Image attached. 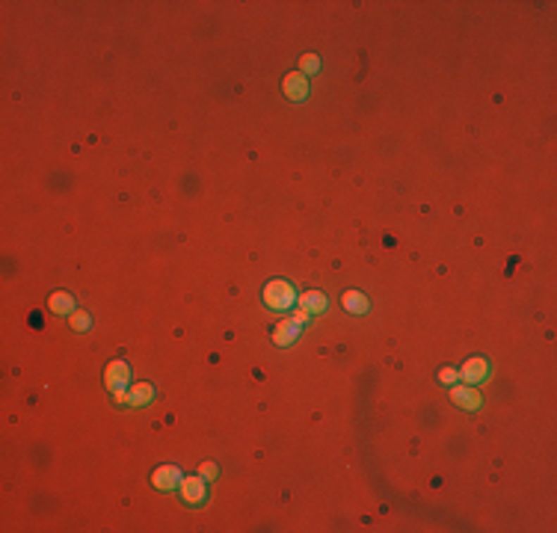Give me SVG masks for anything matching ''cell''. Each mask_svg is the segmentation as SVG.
I'll return each instance as SVG.
<instances>
[{"label":"cell","instance_id":"cell-5","mask_svg":"<svg viewBox=\"0 0 557 533\" xmlns=\"http://www.w3.org/2000/svg\"><path fill=\"white\" fill-rule=\"evenodd\" d=\"M456 377L463 380V385H477V382H483L489 377V362H487V358H480V356L468 358V362L456 370Z\"/></svg>","mask_w":557,"mask_h":533},{"label":"cell","instance_id":"cell-14","mask_svg":"<svg viewBox=\"0 0 557 533\" xmlns=\"http://www.w3.org/2000/svg\"><path fill=\"white\" fill-rule=\"evenodd\" d=\"M68 323H71V329H75V332H87V329L92 326V317L87 314V311H75L68 317Z\"/></svg>","mask_w":557,"mask_h":533},{"label":"cell","instance_id":"cell-16","mask_svg":"<svg viewBox=\"0 0 557 533\" xmlns=\"http://www.w3.org/2000/svg\"><path fill=\"white\" fill-rule=\"evenodd\" d=\"M217 474H220V468L213 465V463H205V465H202V477H205V480H217Z\"/></svg>","mask_w":557,"mask_h":533},{"label":"cell","instance_id":"cell-6","mask_svg":"<svg viewBox=\"0 0 557 533\" xmlns=\"http://www.w3.org/2000/svg\"><path fill=\"white\" fill-rule=\"evenodd\" d=\"M451 400L460 406L463 412H477L483 406V397L475 385H453L451 388Z\"/></svg>","mask_w":557,"mask_h":533},{"label":"cell","instance_id":"cell-10","mask_svg":"<svg viewBox=\"0 0 557 533\" xmlns=\"http://www.w3.org/2000/svg\"><path fill=\"white\" fill-rule=\"evenodd\" d=\"M341 306H344L347 314L362 317V314H368V308H370V299H368L362 291H344V296H341Z\"/></svg>","mask_w":557,"mask_h":533},{"label":"cell","instance_id":"cell-17","mask_svg":"<svg viewBox=\"0 0 557 533\" xmlns=\"http://www.w3.org/2000/svg\"><path fill=\"white\" fill-rule=\"evenodd\" d=\"M291 320H294V323H299V326L306 329V326H308V320H311V314H308V311H303V308H299V311H296V314L291 317Z\"/></svg>","mask_w":557,"mask_h":533},{"label":"cell","instance_id":"cell-8","mask_svg":"<svg viewBox=\"0 0 557 533\" xmlns=\"http://www.w3.org/2000/svg\"><path fill=\"white\" fill-rule=\"evenodd\" d=\"M181 480H184V474L178 465H161L151 474V486L161 489V492H173L175 486H181Z\"/></svg>","mask_w":557,"mask_h":533},{"label":"cell","instance_id":"cell-3","mask_svg":"<svg viewBox=\"0 0 557 533\" xmlns=\"http://www.w3.org/2000/svg\"><path fill=\"white\" fill-rule=\"evenodd\" d=\"M181 498L184 503H190V507H202V503L208 501V480L199 474V477H184L181 480Z\"/></svg>","mask_w":557,"mask_h":533},{"label":"cell","instance_id":"cell-15","mask_svg":"<svg viewBox=\"0 0 557 533\" xmlns=\"http://www.w3.org/2000/svg\"><path fill=\"white\" fill-rule=\"evenodd\" d=\"M456 380H460V377H456V370H451V368H442V370H439V382H442V385H451V382H456Z\"/></svg>","mask_w":557,"mask_h":533},{"label":"cell","instance_id":"cell-13","mask_svg":"<svg viewBox=\"0 0 557 533\" xmlns=\"http://www.w3.org/2000/svg\"><path fill=\"white\" fill-rule=\"evenodd\" d=\"M299 71L308 77V75H318L320 71V56L318 54H303V60H299Z\"/></svg>","mask_w":557,"mask_h":533},{"label":"cell","instance_id":"cell-7","mask_svg":"<svg viewBox=\"0 0 557 533\" xmlns=\"http://www.w3.org/2000/svg\"><path fill=\"white\" fill-rule=\"evenodd\" d=\"M282 92L288 95V101H294V104H303V101L308 98V77L303 75V71L284 75V80H282Z\"/></svg>","mask_w":557,"mask_h":533},{"label":"cell","instance_id":"cell-9","mask_svg":"<svg viewBox=\"0 0 557 533\" xmlns=\"http://www.w3.org/2000/svg\"><path fill=\"white\" fill-rule=\"evenodd\" d=\"M299 332H303V326L294 323L291 317H284V320H279V326L273 329V344L276 347H291V344L299 338Z\"/></svg>","mask_w":557,"mask_h":533},{"label":"cell","instance_id":"cell-4","mask_svg":"<svg viewBox=\"0 0 557 533\" xmlns=\"http://www.w3.org/2000/svg\"><path fill=\"white\" fill-rule=\"evenodd\" d=\"M104 382L113 394L116 391H125L127 385H131V368H127V362H122V358H116V362H110L107 370H104Z\"/></svg>","mask_w":557,"mask_h":533},{"label":"cell","instance_id":"cell-1","mask_svg":"<svg viewBox=\"0 0 557 533\" xmlns=\"http://www.w3.org/2000/svg\"><path fill=\"white\" fill-rule=\"evenodd\" d=\"M261 296H264V306L273 308V311H288V308H294V302L299 299V294L294 291V284L284 282V279H270L264 284Z\"/></svg>","mask_w":557,"mask_h":533},{"label":"cell","instance_id":"cell-2","mask_svg":"<svg viewBox=\"0 0 557 533\" xmlns=\"http://www.w3.org/2000/svg\"><path fill=\"white\" fill-rule=\"evenodd\" d=\"M113 397H116L119 406L139 409V406H146V403H151V400H154V385H149V382H137V385H127L125 391H116Z\"/></svg>","mask_w":557,"mask_h":533},{"label":"cell","instance_id":"cell-11","mask_svg":"<svg viewBox=\"0 0 557 533\" xmlns=\"http://www.w3.org/2000/svg\"><path fill=\"white\" fill-rule=\"evenodd\" d=\"M296 302H299V308L308 311L311 317L314 314H323L326 308H330V299H326V294H320V291H306Z\"/></svg>","mask_w":557,"mask_h":533},{"label":"cell","instance_id":"cell-12","mask_svg":"<svg viewBox=\"0 0 557 533\" xmlns=\"http://www.w3.org/2000/svg\"><path fill=\"white\" fill-rule=\"evenodd\" d=\"M51 311L54 314H60V317H71L77 308H75V296H71L68 291H56L54 296H51Z\"/></svg>","mask_w":557,"mask_h":533}]
</instances>
